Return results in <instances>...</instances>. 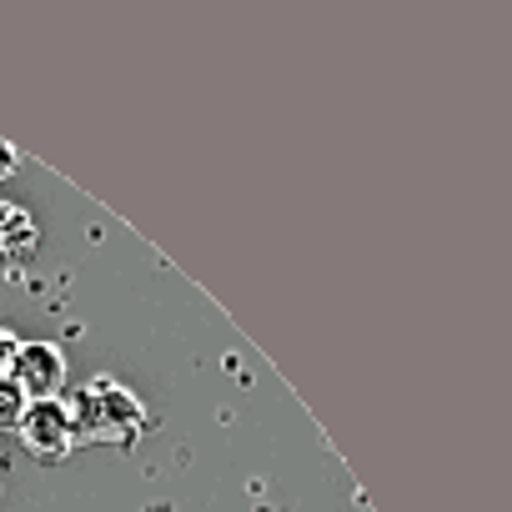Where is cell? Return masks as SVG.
<instances>
[{"label":"cell","mask_w":512,"mask_h":512,"mask_svg":"<svg viewBox=\"0 0 512 512\" xmlns=\"http://www.w3.org/2000/svg\"><path fill=\"white\" fill-rule=\"evenodd\" d=\"M21 447L41 462H66L76 452V427H71V412L66 402H31L26 407V422H21Z\"/></svg>","instance_id":"7a4b0ae2"},{"label":"cell","mask_w":512,"mask_h":512,"mask_svg":"<svg viewBox=\"0 0 512 512\" xmlns=\"http://www.w3.org/2000/svg\"><path fill=\"white\" fill-rule=\"evenodd\" d=\"M66 412H71V427H76V447L81 442L131 447L146 432V407L116 377H91L86 387H76V397L66 402Z\"/></svg>","instance_id":"6da1fadb"},{"label":"cell","mask_w":512,"mask_h":512,"mask_svg":"<svg viewBox=\"0 0 512 512\" xmlns=\"http://www.w3.org/2000/svg\"><path fill=\"white\" fill-rule=\"evenodd\" d=\"M6 377H11L31 402H56L61 387H66V357H61L51 342H21Z\"/></svg>","instance_id":"3957f363"},{"label":"cell","mask_w":512,"mask_h":512,"mask_svg":"<svg viewBox=\"0 0 512 512\" xmlns=\"http://www.w3.org/2000/svg\"><path fill=\"white\" fill-rule=\"evenodd\" d=\"M26 407H31V397H26L11 377H0V432H21Z\"/></svg>","instance_id":"5b68a950"},{"label":"cell","mask_w":512,"mask_h":512,"mask_svg":"<svg viewBox=\"0 0 512 512\" xmlns=\"http://www.w3.org/2000/svg\"><path fill=\"white\" fill-rule=\"evenodd\" d=\"M16 347H21V342H16V332H6V327H0V377L11 372V362H16Z\"/></svg>","instance_id":"52a82bcc"},{"label":"cell","mask_w":512,"mask_h":512,"mask_svg":"<svg viewBox=\"0 0 512 512\" xmlns=\"http://www.w3.org/2000/svg\"><path fill=\"white\" fill-rule=\"evenodd\" d=\"M16 166H21V151H16L11 141H0V186L16 176Z\"/></svg>","instance_id":"8992f818"},{"label":"cell","mask_w":512,"mask_h":512,"mask_svg":"<svg viewBox=\"0 0 512 512\" xmlns=\"http://www.w3.org/2000/svg\"><path fill=\"white\" fill-rule=\"evenodd\" d=\"M36 246H41V226H36V216H31L26 206H16V201H0V267H21V262H31Z\"/></svg>","instance_id":"277c9868"}]
</instances>
